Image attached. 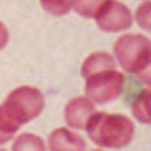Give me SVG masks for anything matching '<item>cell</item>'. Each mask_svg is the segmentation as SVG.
<instances>
[{
	"label": "cell",
	"mask_w": 151,
	"mask_h": 151,
	"mask_svg": "<svg viewBox=\"0 0 151 151\" xmlns=\"http://www.w3.org/2000/svg\"><path fill=\"white\" fill-rule=\"evenodd\" d=\"M89 137L98 145L120 148L132 139L134 126L129 118L121 114L94 112L86 126Z\"/></svg>",
	"instance_id": "obj_1"
},
{
	"label": "cell",
	"mask_w": 151,
	"mask_h": 151,
	"mask_svg": "<svg viewBox=\"0 0 151 151\" xmlns=\"http://www.w3.org/2000/svg\"><path fill=\"white\" fill-rule=\"evenodd\" d=\"M114 53L127 72L140 73L149 64V41L140 34L125 35L116 42Z\"/></svg>",
	"instance_id": "obj_2"
},
{
	"label": "cell",
	"mask_w": 151,
	"mask_h": 151,
	"mask_svg": "<svg viewBox=\"0 0 151 151\" xmlns=\"http://www.w3.org/2000/svg\"><path fill=\"white\" fill-rule=\"evenodd\" d=\"M44 106V96L39 90L22 87L9 94L3 109L13 120L22 125L39 115Z\"/></svg>",
	"instance_id": "obj_3"
},
{
	"label": "cell",
	"mask_w": 151,
	"mask_h": 151,
	"mask_svg": "<svg viewBox=\"0 0 151 151\" xmlns=\"http://www.w3.org/2000/svg\"><path fill=\"white\" fill-rule=\"evenodd\" d=\"M87 78L86 93L91 100L106 103L114 100L122 93L124 76L114 69H106L90 75Z\"/></svg>",
	"instance_id": "obj_4"
},
{
	"label": "cell",
	"mask_w": 151,
	"mask_h": 151,
	"mask_svg": "<svg viewBox=\"0 0 151 151\" xmlns=\"http://www.w3.org/2000/svg\"><path fill=\"white\" fill-rule=\"evenodd\" d=\"M97 26L104 31L117 32L129 28L132 24L131 13L125 5L107 0L96 15Z\"/></svg>",
	"instance_id": "obj_5"
},
{
	"label": "cell",
	"mask_w": 151,
	"mask_h": 151,
	"mask_svg": "<svg viewBox=\"0 0 151 151\" xmlns=\"http://www.w3.org/2000/svg\"><path fill=\"white\" fill-rule=\"evenodd\" d=\"M94 113V107L87 98L78 97L71 100L65 108L66 123L72 127L82 129Z\"/></svg>",
	"instance_id": "obj_6"
},
{
	"label": "cell",
	"mask_w": 151,
	"mask_h": 151,
	"mask_svg": "<svg viewBox=\"0 0 151 151\" xmlns=\"http://www.w3.org/2000/svg\"><path fill=\"white\" fill-rule=\"evenodd\" d=\"M49 147L51 151H83L85 142L78 134L61 127L50 134Z\"/></svg>",
	"instance_id": "obj_7"
},
{
	"label": "cell",
	"mask_w": 151,
	"mask_h": 151,
	"mask_svg": "<svg viewBox=\"0 0 151 151\" xmlns=\"http://www.w3.org/2000/svg\"><path fill=\"white\" fill-rule=\"evenodd\" d=\"M115 64L112 57L106 53H96L90 56L82 66V75L85 78L93 73L106 69H114Z\"/></svg>",
	"instance_id": "obj_8"
},
{
	"label": "cell",
	"mask_w": 151,
	"mask_h": 151,
	"mask_svg": "<svg viewBox=\"0 0 151 151\" xmlns=\"http://www.w3.org/2000/svg\"><path fill=\"white\" fill-rule=\"evenodd\" d=\"M13 151H45V146L40 137L34 134H23L14 143Z\"/></svg>",
	"instance_id": "obj_9"
},
{
	"label": "cell",
	"mask_w": 151,
	"mask_h": 151,
	"mask_svg": "<svg viewBox=\"0 0 151 151\" xmlns=\"http://www.w3.org/2000/svg\"><path fill=\"white\" fill-rule=\"evenodd\" d=\"M21 125L14 121L3 107H0V144H4L12 139V135L18 130Z\"/></svg>",
	"instance_id": "obj_10"
},
{
	"label": "cell",
	"mask_w": 151,
	"mask_h": 151,
	"mask_svg": "<svg viewBox=\"0 0 151 151\" xmlns=\"http://www.w3.org/2000/svg\"><path fill=\"white\" fill-rule=\"evenodd\" d=\"M149 98L150 92L149 90H145L142 93L137 100L134 102L132 111L135 118H137L142 123L148 124L150 122L149 117Z\"/></svg>",
	"instance_id": "obj_11"
},
{
	"label": "cell",
	"mask_w": 151,
	"mask_h": 151,
	"mask_svg": "<svg viewBox=\"0 0 151 151\" xmlns=\"http://www.w3.org/2000/svg\"><path fill=\"white\" fill-rule=\"evenodd\" d=\"M107 0H73L72 6L78 14L85 17H96Z\"/></svg>",
	"instance_id": "obj_12"
},
{
	"label": "cell",
	"mask_w": 151,
	"mask_h": 151,
	"mask_svg": "<svg viewBox=\"0 0 151 151\" xmlns=\"http://www.w3.org/2000/svg\"><path fill=\"white\" fill-rule=\"evenodd\" d=\"M42 7L53 15H63L72 7L73 0H40Z\"/></svg>",
	"instance_id": "obj_13"
},
{
	"label": "cell",
	"mask_w": 151,
	"mask_h": 151,
	"mask_svg": "<svg viewBox=\"0 0 151 151\" xmlns=\"http://www.w3.org/2000/svg\"><path fill=\"white\" fill-rule=\"evenodd\" d=\"M137 21L139 25L145 28L146 30L149 29V2L143 4L137 12Z\"/></svg>",
	"instance_id": "obj_14"
},
{
	"label": "cell",
	"mask_w": 151,
	"mask_h": 151,
	"mask_svg": "<svg viewBox=\"0 0 151 151\" xmlns=\"http://www.w3.org/2000/svg\"><path fill=\"white\" fill-rule=\"evenodd\" d=\"M8 40V33L6 31V28L0 23V48L6 45Z\"/></svg>",
	"instance_id": "obj_15"
},
{
	"label": "cell",
	"mask_w": 151,
	"mask_h": 151,
	"mask_svg": "<svg viewBox=\"0 0 151 151\" xmlns=\"http://www.w3.org/2000/svg\"><path fill=\"white\" fill-rule=\"evenodd\" d=\"M93 151H100V150H93Z\"/></svg>",
	"instance_id": "obj_16"
},
{
	"label": "cell",
	"mask_w": 151,
	"mask_h": 151,
	"mask_svg": "<svg viewBox=\"0 0 151 151\" xmlns=\"http://www.w3.org/2000/svg\"><path fill=\"white\" fill-rule=\"evenodd\" d=\"M0 151H4V150H0Z\"/></svg>",
	"instance_id": "obj_17"
}]
</instances>
